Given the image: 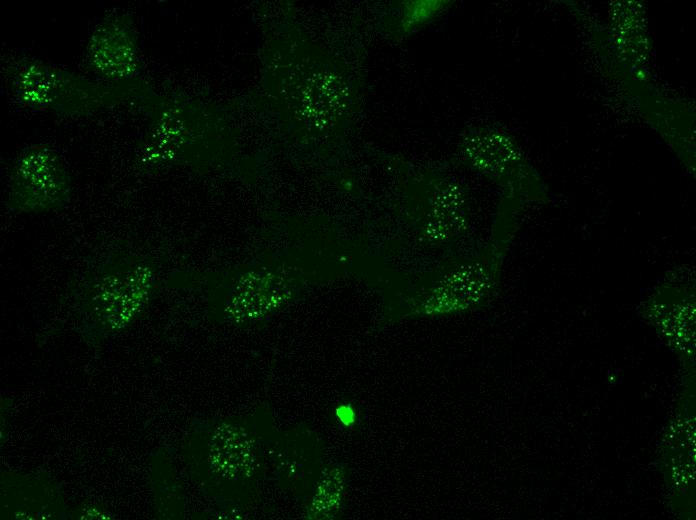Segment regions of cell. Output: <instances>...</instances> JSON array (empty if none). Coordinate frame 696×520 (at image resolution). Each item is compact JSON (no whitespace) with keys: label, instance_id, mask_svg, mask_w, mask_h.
I'll list each match as a JSON object with an SVG mask.
<instances>
[{"label":"cell","instance_id":"obj_1","mask_svg":"<svg viewBox=\"0 0 696 520\" xmlns=\"http://www.w3.org/2000/svg\"><path fill=\"white\" fill-rule=\"evenodd\" d=\"M80 276L77 291L85 322L104 336L139 317L152 294L156 271L142 252L116 247L91 259Z\"/></svg>","mask_w":696,"mask_h":520},{"label":"cell","instance_id":"obj_2","mask_svg":"<svg viewBox=\"0 0 696 520\" xmlns=\"http://www.w3.org/2000/svg\"><path fill=\"white\" fill-rule=\"evenodd\" d=\"M71 192L70 173L61 155L46 145H35L13 161L6 206L15 213L56 211L70 202Z\"/></svg>","mask_w":696,"mask_h":520}]
</instances>
